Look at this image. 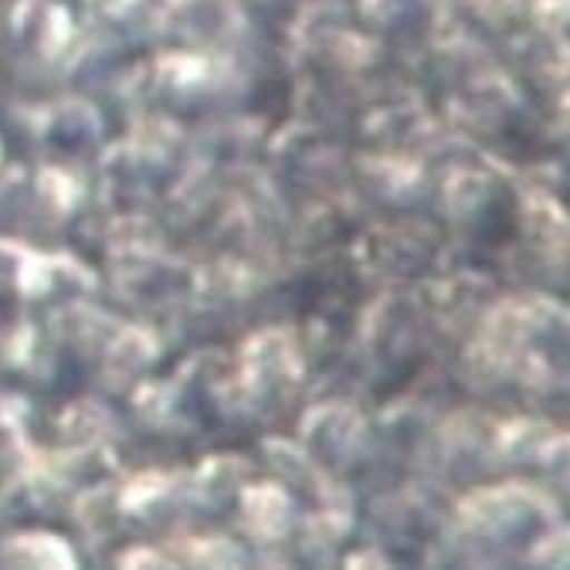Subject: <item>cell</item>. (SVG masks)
Instances as JSON below:
<instances>
[{
	"label": "cell",
	"instance_id": "cell-4",
	"mask_svg": "<svg viewBox=\"0 0 570 570\" xmlns=\"http://www.w3.org/2000/svg\"><path fill=\"white\" fill-rule=\"evenodd\" d=\"M139 0H89V8L106 18V21H116V18H126L129 11H136Z\"/></svg>",
	"mask_w": 570,
	"mask_h": 570
},
{
	"label": "cell",
	"instance_id": "cell-3",
	"mask_svg": "<svg viewBox=\"0 0 570 570\" xmlns=\"http://www.w3.org/2000/svg\"><path fill=\"white\" fill-rule=\"evenodd\" d=\"M0 289H14V293H41L45 289V278H41V262L21 248L0 238Z\"/></svg>",
	"mask_w": 570,
	"mask_h": 570
},
{
	"label": "cell",
	"instance_id": "cell-1",
	"mask_svg": "<svg viewBox=\"0 0 570 570\" xmlns=\"http://www.w3.org/2000/svg\"><path fill=\"white\" fill-rule=\"evenodd\" d=\"M8 41L11 51L35 65H61L79 41V18L65 0H14L8 11Z\"/></svg>",
	"mask_w": 570,
	"mask_h": 570
},
{
	"label": "cell",
	"instance_id": "cell-6",
	"mask_svg": "<svg viewBox=\"0 0 570 570\" xmlns=\"http://www.w3.org/2000/svg\"><path fill=\"white\" fill-rule=\"evenodd\" d=\"M4 157H8V147H4V136H0V164H4Z\"/></svg>",
	"mask_w": 570,
	"mask_h": 570
},
{
	"label": "cell",
	"instance_id": "cell-2",
	"mask_svg": "<svg viewBox=\"0 0 570 570\" xmlns=\"http://www.w3.org/2000/svg\"><path fill=\"white\" fill-rule=\"evenodd\" d=\"M0 563L35 570H76L79 550L55 530H18L0 540Z\"/></svg>",
	"mask_w": 570,
	"mask_h": 570
},
{
	"label": "cell",
	"instance_id": "cell-5",
	"mask_svg": "<svg viewBox=\"0 0 570 570\" xmlns=\"http://www.w3.org/2000/svg\"><path fill=\"white\" fill-rule=\"evenodd\" d=\"M119 563H150V567H167V557L150 553V550H129L119 557Z\"/></svg>",
	"mask_w": 570,
	"mask_h": 570
}]
</instances>
